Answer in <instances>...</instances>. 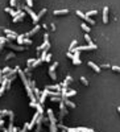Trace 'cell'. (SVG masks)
Here are the masks:
<instances>
[{"label": "cell", "instance_id": "6da1fadb", "mask_svg": "<svg viewBox=\"0 0 120 132\" xmlns=\"http://www.w3.org/2000/svg\"><path fill=\"white\" fill-rule=\"evenodd\" d=\"M48 116H49V122H50V132H57V120L54 118V114L52 108L48 110Z\"/></svg>", "mask_w": 120, "mask_h": 132}, {"label": "cell", "instance_id": "7a4b0ae2", "mask_svg": "<svg viewBox=\"0 0 120 132\" xmlns=\"http://www.w3.org/2000/svg\"><path fill=\"white\" fill-rule=\"evenodd\" d=\"M98 46L95 45V44H92V45H84V46H75L73 50H71V53H79L82 52V50H92V49H96Z\"/></svg>", "mask_w": 120, "mask_h": 132}, {"label": "cell", "instance_id": "3957f363", "mask_svg": "<svg viewBox=\"0 0 120 132\" xmlns=\"http://www.w3.org/2000/svg\"><path fill=\"white\" fill-rule=\"evenodd\" d=\"M57 66H58V62H53L52 65L49 66V77L52 79H57V75H56V69H57Z\"/></svg>", "mask_w": 120, "mask_h": 132}, {"label": "cell", "instance_id": "277c9868", "mask_svg": "<svg viewBox=\"0 0 120 132\" xmlns=\"http://www.w3.org/2000/svg\"><path fill=\"white\" fill-rule=\"evenodd\" d=\"M75 13H77V15L80 17V19H83L84 21H86V23L91 24V25H94V24H95V21H94V20L91 19V17H88V16H87L86 13H82V12H80V11H77V12H75Z\"/></svg>", "mask_w": 120, "mask_h": 132}, {"label": "cell", "instance_id": "5b68a950", "mask_svg": "<svg viewBox=\"0 0 120 132\" xmlns=\"http://www.w3.org/2000/svg\"><path fill=\"white\" fill-rule=\"evenodd\" d=\"M23 11L30 15V17H32V20H33V24H34V25H36V24H38V23H37V20H36L37 15L33 12V9H32V8H29V7H24V9H23Z\"/></svg>", "mask_w": 120, "mask_h": 132}, {"label": "cell", "instance_id": "8992f818", "mask_svg": "<svg viewBox=\"0 0 120 132\" xmlns=\"http://www.w3.org/2000/svg\"><path fill=\"white\" fill-rule=\"evenodd\" d=\"M16 12H17V15L13 17V23H19V21H21V20L25 17V12H24L23 9H17Z\"/></svg>", "mask_w": 120, "mask_h": 132}, {"label": "cell", "instance_id": "52a82bcc", "mask_svg": "<svg viewBox=\"0 0 120 132\" xmlns=\"http://www.w3.org/2000/svg\"><path fill=\"white\" fill-rule=\"evenodd\" d=\"M29 106H30V107H33V108H37V112H38L40 115H44V108H42V106H41L38 102H30Z\"/></svg>", "mask_w": 120, "mask_h": 132}, {"label": "cell", "instance_id": "ba28073f", "mask_svg": "<svg viewBox=\"0 0 120 132\" xmlns=\"http://www.w3.org/2000/svg\"><path fill=\"white\" fill-rule=\"evenodd\" d=\"M46 96H48V90L45 89V90H44V91L40 94V98L37 99V102L40 103L41 106H44V103H45V100H46Z\"/></svg>", "mask_w": 120, "mask_h": 132}, {"label": "cell", "instance_id": "9c48e42d", "mask_svg": "<svg viewBox=\"0 0 120 132\" xmlns=\"http://www.w3.org/2000/svg\"><path fill=\"white\" fill-rule=\"evenodd\" d=\"M40 28H41V26L38 25V24H36L33 29H32V30H29V32H27V33H24V36H25V37H32L33 34H36V33L38 32V30H40Z\"/></svg>", "mask_w": 120, "mask_h": 132}, {"label": "cell", "instance_id": "30bf717a", "mask_svg": "<svg viewBox=\"0 0 120 132\" xmlns=\"http://www.w3.org/2000/svg\"><path fill=\"white\" fill-rule=\"evenodd\" d=\"M4 33L7 34V38H9V40H16V37H17V33L15 32V30H11V29H4Z\"/></svg>", "mask_w": 120, "mask_h": 132}, {"label": "cell", "instance_id": "8fae6325", "mask_svg": "<svg viewBox=\"0 0 120 132\" xmlns=\"http://www.w3.org/2000/svg\"><path fill=\"white\" fill-rule=\"evenodd\" d=\"M38 116H40V114H38V112H36V114L33 115V119H32V122L28 123V129H33L34 124L37 123V119H38Z\"/></svg>", "mask_w": 120, "mask_h": 132}, {"label": "cell", "instance_id": "7c38bea8", "mask_svg": "<svg viewBox=\"0 0 120 132\" xmlns=\"http://www.w3.org/2000/svg\"><path fill=\"white\" fill-rule=\"evenodd\" d=\"M60 110H61V118H64V115L67 114V108H66V106H65L64 100H61L60 102Z\"/></svg>", "mask_w": 120, "mask_h": 132}, {"label": "cell", "instance_id": "4fadbf2b", "mask_svg": "<svg viewBox=\"0 0 120 132\" xmlns=\"http://www.w3.org/2000/svg\"><path fill=\"white\" fill-rule=\"evenodd\" d=\"M62 100H64L65 106H67V107H70V108H75L77 106H75V103L71 102V100H69V98H62Z\"/></svg>", "mask_w": 120, "mask_h": 132}, {"label": "cell", "instance_id": "5bb4252c", "mask_svg": "<svg viewBox=\"0 0 120 132\" xmlns=\"http://www.w3.org/2000/svg\"><path fill=\"white\" fill-rule=\"evenodd\" d=\"M103 23L107 24L108 23V7H104L103 8Z\"/></svg>", "mask_w": 120, "mask_h": 132}, {"label": "cell", "instance_id": "9a60e30c", "mask_svg": "<svg viewBox=\"0 0 120 132\" xmlns=\"http://www.w3.org/2000/svg\"><path fill=\"white\" fill-rule=\"evenodd\" d=\"M7 46H9V48H12V49H15V50H25L27 49V46H23V45H12V44H9L8 42V45Z\"/></svg>", "mask_w": 120, "mask_h": 132}, {"label": "cell", "instance_id": "2e32d148", "mask_svg": "<svg viewBox=\"0 0 120 132\" xmlns=\"http://www.w3.org/2000/svg\"><path fill=\"white\" fill-rule=\"evenodd\" d=\"M88 66H90V67H91L92 70H95V73H100V70H102V69L99 67V66L95 65V63H94L92 61H88Z\"/></svg>", "mask_w": 120, "mask_h": 132}, {"label": "cell", "instance_id": "e0dca14e", "mask_svg": "<svg viewBox=\"0 0 120 132\" xmlns=\"http://www.w3.org/2000/svg\"><path fill=\"white\" fill-rule=\"evenodd\" d=\"M5 115L13 116V111H11V110H1V111H0V116L3 118V116H5Z\"/></svg>", "mask_w": 120, "mask_h": 132}, {"label": "cell", "instance_id": "ac0fdd59", "mask_svg": "<svg viewBox=\"0 0 120 132\" xmlns=\"http://www.w3.org/2000/svg\"><path fill=\"white\" fill-rule=\"evenodd\" d=\"M45 89L48 90H56V91H61V85H52V86H45Z\"/></svg>", "mask_w": 120, "mask_h": 132}, {"label": "cell", "instance_id": "d6986e66", "mask_svg": "<svg viewBox=\"0 0 120 132\" xmlns=\"http://www.w3.org/2000/svg\"><path fill=\"white\" fill-rule=\"evenodd\" d=\"M70 82H73V78H71L70 75H67L66 79H65V82L61 85V87H69V83H70Z\"/></svg>", "mask_w": 120, "mask_h": 132}, {"label": "cell", "instance_id": "ffe728a7", "mask_svg": "<svg viewBox=\"0 0 120 132\" xmlns=\"http://www.w3.org/2000/svg\"><path fill=\"white\" fill-rule=\"evenodd\" d=\"M42 62H44V59H42V58H37V59H34V62L32 63V69H36L37 66H40Z\"/></svg>", "mask_w": 120, "mask_h": 132}, {"label": "cell", "instance_id": "44dd1931", "mask_svg": "<svg viewBox=\"0 0 120 132\" xmlns=\"http://www.w3.org/2000/svg\"><path fill=\"white\" fill-rule=\"evenodd\" d=\"M45 13H46V8H42V9H41L40 12H38V15H37V17H36L37 23H38V21H40V20H41V17H42L44 15H45Z\"/></svg>", "mask_w": 120, "mask_h": 132}, {"label": "cell", "instance_id": "7402d4cb", "mask_svg": "<svg viewBox=\"0 0 120 132\" xmlns=\"http://www.w3.org/2000/svg\"><path fill=\"white\" fill-rule=\"evenodd\" d=\"M7 42H8V38H5V37H0V52H1V49L5 46Z\"/></svg>", "mask_w": 120, "mask_h": 132}, {"label": "cell", "instance_id": "603a6c76", "mask_svg": "<svg viewBox=\"0 0 120 132\" xmlns=\"http://www.w3.org/2000/svg\"><path fill=\"white\" fill-rule=\"evenodd\" d=\"M53 13L57 15V16H58V15H66V13H69V9H56Z\"/></svg>", "mask_w": 120, "mask_h": 132}, {"label": "cell", "instance_id": "cb8c5ba5", "mask_svg": "<svg viewBox=\"0 0 120 132\" xmlns=\"http://www.w3.org/2000/svg\"><path fill=\"white\" fill-rule=\"evenodd\" d=\"M5 12H8V13H9V15H11V16H12V17H15V16H16V15H17V12L13 9V8H11V7H8V8H5Z\"/></svg>", "mask_w": 120, "mask_h": 132}, {"label": "cell", "instance_id": "d4e9b609", "mask_svg": "<svg viewBox=\"0 0 120 132\" xmlns=\"http://www.w3.org/2000/svg\"><path fill=\"white\" fill-rule=\"evenodd\" d=\"M74 95H77V91H75V90H69V91L65 94L64 98H70V96H74Z\"/></svg>", "mask_w": 120, "mask_h": 132}, {"label": "cell", "instance_id": "484cf974", "mask_svg": "<svg viewBox=\"0 0 120 132\" xmlns=\"http://www.w3.org/2000/svg\"><path fill=\"white\" fill-rule=\"evenodd\" d=\"M25 38V36L24 34H17V37H16V41L19 42V45H23V40Z\"/></svg>", "mask_w": 120, "mask_h": 132}, {"label": "cell", "instance_id": "4316f807", "mask_svg": "<svg viewBox=\"0 0 120 132\" xmlns=\"http://www.w3.org/2000/svg\"><path fill=\"white\" fill-rule=\"evenodd\" d=\"M80 28H82V29H83L86 33H90V30H91L90 26L87 25V24H84V23H83V24H80Z\"/></svg>", "mask_w": 120, "mask_h": 132}, {"label": "cell", "instance_id": "83f0119b", "mask_svg": "<svg viewBox=\"0 0 120 132\" xmlns=\"http://www.w3.org/2000/svg\"><path fill=\"white\" fill-rule=\"evenodd\" d=\"M75 46H77V40H73V41H71V44H70V48H69V52H71V50L75 48Z\"/></svg>", "mask_w": 120, "mask_h": 132}, {"label": "cell", "instance_id": "f1b7e54d", "mask_svg": "<svg viewBox=\"0 0 120 132\" xmlns=\"http://www.w3.org/2000/svg\"><path fill=\"white\" fill-rule=\"evenodd\" d=\"M71 61H73V65H75V66H78V65H80V63H82V61H80L79 58H73Z\"/></svg>", "mask_w": 120, "mask_h": 132}, {"label": "cell", "instance_id": "f546056e", "mask_svg": "<svg viewBox=\"0 0 120 132\" xmlns=\"http://www.w3.org/2000/svg\"><path fill=\"white\" fill-rule=\"evenodd\" d=\"M11 70H12V69H11L9 66H5V67H4L3 70H1V74H3V75H4V74H7V73H9Z\"/></svg>", "mask_w": 120, "mask_h": 132}, {"label": "cell", "instance_id": "4dcf8cb0", "mask_svg": "<svg viewBox=\"0 0 120 132\" xmlns=\"http://www.w3.org/2000/svg\"><path fill=\"white\" fill-rule=\"evenodd\" d=\"M96 13H98V11H96V9H94V11H88L86 15H87L88 17H91V16H94V15H96Z\"/></svg>", "mask_w": 120, "mask_h": 132}, {"label": "cell", "instance_id": "1f68e13d", "mask_svg": "<svg viewBox=\"0 0 120 132\" xmlns=\"http://www.w3.org/2000/svg\"><path fill=\"white\" fill-rule=\"evenodd\" d=\"M30 44H32V40H29L28 37L23 40V45H30Z\"/></svg>", "mask_w": 120, "mask_h": 132}, {"label": "cell", "instance_id": "d6a6232c", "mask_svg": "<svg viewBox=\"0 0 120 132\" xmlns=\"http://www.w3.org/2000/svg\"><path fill=\"white\" fill-rule=\"evenodd\" d=\"M50 100H52V102H61V100H62V98H60V96H52V98H50Z\"/></svg>", "mask_w": 120, "mask_h": 132}, {"label": "cell", "instance_id": "836d02e7", "mask_svg": "<svg viewBox=\"0 0 120 132\" xmlns=\"http://www.w3.org/2000/svg\"><path fill=\"white\" fill-rule=\"evenodd\" d=\"M84 40H86L87 42H88V45H92V41H91V38H90V36H88V34H84Z\"/></svg>", "mask_w": 120, "mask_h": 132}, {"label": "cell", "instance_id": "e575fe53", "mask_svg": "<svg viewBox=\"0 0 120 132\" xmlns=\"http://www.w3.org/2000/svg\"><path fill=\"white\" fill-rule=\"evenodd\" d=\"M34 62V58H29L28 59V62H27V65H28V67H29V69H32V63Z\"/></svg>", "mask_w": 120, "mask_h": 132}, {"label": "cell", "instance_id": "d590c367", "mask_svg": "<svg viewBox=\"0 0 120 132\" xmlns=\"http://www.w3.org/2000/svg\"><path fill=\"white\" fill-rule=\"evenodd\" d=\"M80 82L83 83L84 86H88V81H87V79L84 78V77H80Z\"/></svg>", "mask_w": 120, "mask_h": 132}, {"label": "cell", "instance_id": "8d00e7d4", "mask_svg": "<svg viewBox=\"0 0 120 132\" xmlns=\"http://www.w3.org/2000/svg\"><path fill=\"white\" fill-rule=\"evenodd\" d=\"M11 58H15V53H8L7 56H5V59H11Z\"/></svg>", "mask_w": 120, "mask_h": 132}, {"label": "cell", "instance_id": "74e56055", "mask_svg": "<svg viewBox=\"0 0 120 132\" xmlns=\"http://www.w3.org/2000/svg\"><path fill=\"white\" fill-rule=\"evenodd\" d=\"M28 131H29V129H28V123H25L24 127H23V129H20L19 132H28Z\"/></svg>", "mask_w": 120, "mask_h": 132}, {"label": "cell", "instance_id": "f35d334b", "mask_svg": "<svg viewBox=\"0 0 120 132\" xmlns=\"http://www.w3.org/2000/svg\"><path fill=\"white\" fill-rule=\"evenodd\" d=\"M25 3H27V7H29V8L33 7V0H25Z\"/></svg>", "mask_w": 120, "mask_h": 132}, {"label": "cell", "instance_id": "ab89813d", "mask_svg": "<svg viewBox=\"0 0 120 132\" xmlns=\"http://www.w3.org/2000/svg\"><path fill=\"white\" fill-rule=\"evenodd\" d=\"M50 59H52V54L48 53L46 56H45V62H50Z\"/></svg>", "mask_w": 120, "mask_h": 132}, {"label": "cell", "instance_id": "60d3db41", "mask_svg": "<svg viewBox=\"0 0 120 132\" xmlns=\"http://www.w3.org/2000/svg\"><path fill=\"white\" fill-rule=\"evenodd\" d=\"M111 69H112L113 71H117V73H120V66H111Z\"/></svg>", "mask_w": 120, "mask_h": 132}, {"label": "cell", "instance_id": "b9f144b4", "mask_svg": "<svg viewBox=\"0 0 120 132\" xmlns=\"http://www.w3.org/2000/svg\"><path fill=\"white\" fill-rule=\"evenodd\" d=\"M11 7H16V4H17V0H11Z\"/></svg>", "mask_w": 120, "mask_h": 132}, {"label": "cell", "instance_id": "7bdbcfd3", "mask_svg": "<svg viewBox=\"0 0 120 132\" xmlns=\"http://www.w3.org/2000/svg\"><path fill=\"white\" fill-rule=\"evenodd\" d=\"M66 56L69 57V58H70V59H73V58H74V54H73V53H71V52H69V53H67V54H66Z\"/></svg>", "mask_w": 120, "mask_h": 132}, {"label": "cell", "instance_id": "ee69618b", "mask_svg": "<svg viewBox=\"0 0 120 132\" xmlns=\"http://www.w3.org/2000/svg\"><path fill=\"white\" fill-rule=\"evenodd\" d=\"M20 131V128H17V127H13V128H12V132H19Z\"/></svg>", "mask_w": 120, "mask_h": 132}, {"label": "cell", "instance_id": "f6af8a7d", "mask_svg": "<svg viewBox=\"0 0 120 132\" xmlns=\"http://www.w3.org/2000/svg\"><path fill=\"white\" fill-rule=\"evenodd\" d=\"M4 123H5V122H4V119H1V120H0V128L4 125Z\"/></svg>", "mask_w": 120, "mask_h": 132}, {"label": "cell", "instance_id": "bcb514c9", "mask_svg": "<svg viewBox=\"0 0 120 132\" xmlns=\"http://www.w3.org/2000/svg\"><path fill=\"white\" fill-rule=\"evenodd\" d=\"M3 82V74H1V70H0V83Z\"/></svg>", "mask_w": 120, "mask_h": 132}, {"label": "cell", "instance_id": "7dc6e473", "mask_svg": "<svg viewBox=\"0 0 120 132\" xmlns=\"http://www.w3.org/2000/svg\"><path fill=\"white\" fill-rule=\"evenodd\" d=\"M1 129H3V132H12V131H9L8 128H1Z\"/></svg>", "mask_w": 120, "mask_h": 132}, {"label": "cell", "instance_id": "c3c4849f", "mask_svg": "<svg viewBox=\"0 0 120 132\" xmlns=\"http://www.w3.org/2000/svg\"><path fill=\"white\" fill-rule=\"evenodd\" d=\"M117 111H119V112H120V107H117Z\"/></svg>", "mask_w": 120, "mask_h": 132}, {"label": "cell", "instance_id": "681fc988", "mask_svg": "<svg viewBox=\"0 0 120 132\" xmlns=\"http://www.w3.org/2000/svg\"><path fill=\"white\" fill-rule=\"evenodd\" d=\"M1 119H3V118H1V116H0V120H1Z\"/></svg>", "mask_w": 120, "mask_h": 132}]
</instances>
